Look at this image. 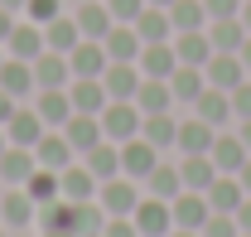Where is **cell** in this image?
I'll use <instances>...</instances> for the list:
<instances>
[{
  "label": "cell",
  "mask_w": 251,
  "mask_h": 237,
  "mask_svg": "<svg viewBox=\"0 0 251 237\" xmlns=\"http://www.w3.org/2000/svg\"><path fill=\"white\" fill-rule=\"evenodd\" d=\"M159 160H164V150H155L145 136H135V141H126V146H121V175H130L135 184H145V175L155 170Z\"/></svg>",
  "instance_id": "obj_8"
},
{
  "label": "cell",
  "mask_w": 251,
  "mask_h": 237,
  "mask_svg": "<svg viewBox=\"0 0 251 237\" xmlns=\"http://www.w3.org/2000/svg\"><path fill=\"white\" fill-rule=\"evenodd\" d=\"M242 25H247V34H251V0H242Z\"/></svg>",
  "instance_id": "obj_51"
},
{
  "label": "cell",
  "mask_w": 251,
  "mask_h": 237,
  "mask_svg": "<svg viewBox=\"0 0 251 237\" xmlns=\"http://www.w3.org/2000/svg\"><path fill=\"white\" fill-rule=\"evenodd\" d=\"M237 179H242V189H247V194H251V160H247V165H242V175H237Z\"/></svg>",
  "instance_id": "obj_50"
},
{
  "label": "cell",
  "mask_w": 251,
  "mask_h": 237,
  "mask_svg": "<svg viewBox=\"0 0 251 237\" xmlns=\"http://www.w3.org/2000/svg\"><path fill=\"white\" fill-rule=\"evenodd\" d=\"M174 160H179L184 189H193V194H208V184L218 179V165H213V155H174Z\"/></svg>",
  "instance_id": "obj_28"
},
{
  "label": "cell",
  "mask_w": 251,
  "mask_h": 237,
  "mask_svg": "<svg viewBox=\"0 0 251 237\" xmlns=\"http://www.w3.org/2000/svg\"><path fill=\"white\" fill-rule=\"evenodd\" d=\"M68 97H73V112H87V117H101V107L111 102L106 88H101V78H73Z\"/></svg>",
  "instance_id": "obj_24"
},
{
  "label": "cell",
  "mask_w": 251,
  "mask_h": 237,
  "mask_svg": "<svg viewBox=\"0 0 251 237\" xmlns=\"http://www.w3.org/2000/svg\"><path fill=\"white\" fill-rule=\"evenodd\" d=\"M130 223L140 228V237H169L174 233V208H169V199H140L135 204V213H130Z\"/></svg>",
  "instance_id": "obj_4"
},
{
  "label": "cell",
  "mask_w": 251,
  "mask_h": 237,
  "mask_svg": "<svg viewBox=\"0 0 251 237\" xmlns=\"http://www.w3.org/2000/svg\"><path fill=\"white\" fill-rule=\"evenodd\" d=\"M25 189H29V199L39 208L44 204H53V199H63V184H58V170H44V165H39V170H34L29 175V184H25Z\"/></svg>",
  "instance_id": "obj_38"
},
{
  "label": "cell",
  "mask_w": 251,
  "mask_h": 237,
  "mask_svg": "<svg viewBox=\"0 0 251 237\" xmlns=\"http://www.w3.org/2000/svg\"><path fill=\"white\" fill-rule=\"evenodd\" d=\"M193 117H203L208 126L227 131V126L237 121V112H232V92H222V88H203V97L193 102Z\"/></svg>",
  "instance_id": "obj_13"
},
{
  "label": "cell",
  "mask_w": 251,
  "mask_h": 237,
  "mask_svg": "<svg viewBox=\"0 0 251 237\" xmlns=\"http://www.w3.org/2000/svg\"><path fill=\"white\" fill-rule=\"evenodd\" d=\"M135 107L145 112V117H155V112H174V92L164 78H145L140 92H135Z\"/></svg>",
  "instance_id": "obj_35"
},
{
  "label": "cell",
  "mask_w": 251,
  "mask_h": 237,
  "mask_svg": "<svg viewBox=\"0 0 251 237\" xmlns=\"http://www.w3.org/2000/svg\"><path fill=\"white\" fill-rule=\"evenodd\" d=\"M15 107H20V102H15V97H10V92L0 88V126H5V121L15 117Z\"/></svg>",
  "instance_id": "obj_46"
},
{
  "label": "cell",
  "mask_w": 251,
  "mask_h": 237,
  "mask_svg": "<svg viewBox=\"0 0 251 237\" xmlns=\"http://www.w3.org/2000/svg\"><path fill=\"white\" fill-rule=\"evenodd\" d=\"M34 83H39V88H68V83H73L68 54H53V49H44V54L34 59Z\"/></svg>",
  "instance_id": "obj_27"
},
{
  "label": "cell",
  "mask_w": 251,
  "mask_h": 237,
  "mask_svg": "<svg viewBox=\"0 0 251 237\" xmlns=\"http://www.w3.org/2000/svg\"><path fill=\"white\" fill-rule=\"evenodd\" d=\"M34 160H39L44 170H58V175H63V170L77 160V150L68 146V136H63V131H44V141L34 146Z\"/></svg>",
  "instance_id": "obj_22"
},
{
  "label": "cell",
  "mask_w": 251,
  "mask_h": 237,
  "mask_svg": "<svg viewBox=\"0 0 251 237\" xmlns=\"http://www.w3.org/2000/svg\"><path fill=\"white\" fill-rule=\"evenodd\" d=\"M203 88H208V73H203V68H188V63H179V68L169 73V92H174V107L184 102L188 112H193V102L203 97Z\"/></svg>",
  "instance_id": "obj_19"
},
{
  "label": "cell",
  "mask_w": 251,
  "mask_h": 237,
  "mask_svg": "<svg viewBox=\"0 0 251 237\" xmlns=\"http://www.w3.org/2000/svg\"><path fill=\"white\" fill-rule=\"evenodd\" d=\"M140 199H145V189H140L130 175L101 179V189H97V204H101V213H106V218H130Z\"/></svg>",
  "instance_id": "obj_1"
},
{
  "label": "cell",
  "mask_w": 251,
  "mask_h": 237,
  "mask_svg": "<svg viewBox=\"0 0 251 237\" xmlns=\"http://www.w3.org/2000/svg\"><path fill=\"white\" fill-rule=\"evenodd\" d=\"M34 170H39L34 150H25V146H5V155H0V189H25Z\"/></svg>",
  "instance_id": "obj_9"
},
{
  "label": "cell",
  "mask_w": 251,
  "mask_h": 237,
  "mask_svg": "<svg viewBox=\"0 0 251 237\" xmlns=\"http://www.w3.org/2000/svg\"><path fill=\"white\" fill-rule=\"evenodd\" d=\"M203 10H208V20H232V15H242V0H203Z\"/></svg>",
  "instance_id": "obj_42"
},
{
  "label": "cell",
  "mask_w": 251,
  "mask_h": 237,
  "mask_svg": "<svg viewBox=\"0 0 251 237\" xmlns=\"http://www.w3.org/2000/svg\"><path fill=\"white\" fill-rule=\"evenodd\" d=\"M0 5H5V10H15V15L25 10V0H0Z\"/></svg>",
  "instance_id": "obj_53"
},
{
  "label": "cell",
  "mask_w": 251,
  "mask_h": 237,
  "mask_svg": "<svg viewBox=\"0 0 251 237\" xmlns=\"http://www.w3.org/2000/svg\"><path fill=\"white\" fill-rule=\"evenodd\" d=\"M237 54H242V68H247V73H251V34H247V44H242Z\"/></svg>",
  "instance_id": "obj_49"
},
{
  "label": "cell",
  "mask_w": 251,
  "mask_h": 237,
  "mask_svg": "<svg viewBox=\"0 0 251 237\" xmlns=\"http://www.w3.org/2000/svg\"><path fill=\"white\" fill-rule=\"evenodd\" d=\"M73 20H77L82 39H106V30L116 25V20H111V10H106V0H87V5H77V10H73Z\"/></svg>",
  "instance_id": "obj_31"
},
{
  "label": "cell",
  "mask_w": 251,
  "mask_h": 237,
  "mask_svg": "<svg viewBox=\"0 0 251 237\" xmlns=\"http://www.w3.org/2000/svg\"><path fill=\"white\" fill-rule=\"evenodd\" d=\"M34 112L44 117L49 131H63L68 117H73V97H68V88H39V92H34Z\"/></svg>",
  "instance_id": "obj_10"
},
{
  "label": "cell",
  "mask_w": 251,
  "mask_h": 237,
  "mask_svg": "<svg viewBox=\"0 0 251 237\" xmlns=\"http://www.w3.org/2000/svg\"><path fill=\"white\" fill-rule=\"evenodd\" d=\"M203 237H242V228H237V213H213V218L203 223Z\"/></svg>",
  "instance_id": "obj_40"
},
{
  "label": "cell",
  "mask_w": 251,
  "mask_h": 237,
  "mask_svg": "<svg viewBox=\"0 0 251 237\" xmlns=\"http://www.w3.org/2000/svg\"><path fill=\"white\" fill-rule=\"evenodd\" d=\"M237 228H242V233H251V194L242 199V208H237Z\"/></svg>",
  "instance_id": "obj_47"
},
{
  "label": "cell",
  "mask_w": 251,
  "mask_h": 237,
  "mask_svg": "<svg viewBox=\"0 0 251 237\" xmlns=\"http://www.w3.org/2000/svg\"><path fill=\"white\" fill-rule=\"evenodd\" d=\"M203 73H208V88H222V92L242 88L251 78L247 68H242V54H213V59L203 63Z\"/></svg>",
  "instance_id": "obj_11"
},
{
  "label": "cell",
  "mask_w": 251,
  "mask_h": 237,
  "mask_svg": "<svg viewBox=\"0 0 251 237\" xmlns=\"http://www.w3.org/2000/svg\"><path fill=\"white\" fill-rule=\"evenodd\" d=\"M5 59H10V54H5V44H0V68H5Z\"/></svg>",
  "instance_id": "obj_57"
},
{
  "label": "cell",
  "mask_w": 251,
  "mask_h": 237,
  "mask_svg": "<svg viewBox=\"0 0 251 237\" xmlns=\"http://www.w3.org/2000/svg\"><path fill=\"white\" fill-rule=\"evenodd\" d=\"M15 20H20V15H15V10H5V5H0V44H5V39H10V30H15Z\"/></svg>",
  "instance_id": "obj_45"
},
{
  "label": "cell",
  "mask_w": 251,
  "mask_h": 237,
  "mask_svg": "<svg viewBox=\"0 0 251 237\" xmlns=\"http://www.w3.org/2000/svg\"><path fill=\"white\" fill-rule=\"evenodd\" d=\"M135 34H140V44H169V39H174L169 10H159V5H145V10H140V20H135Z\"/></svg>",
  "instance_id": "obj_33"
},
{
  "label": "cell",
  "mask_w": 251,
  "mask_h": 237,
  "mask_svg": "<svg viewBox=\"0 0 251 237\" xmlns=\"http://www.w3.org/2000/svg\"><path fill=\"white\" fill-rule=\"evenodd\" d=\"M44 131H49V126H44V117L34 112V102H20V107H15V117L5 121V136H10V146H25V150L39 146V141H44Z\"/></svg>",
  "instance_id": "obj_5"
},
{
  "label": "cell",
  "mask_w": 251,
  "mask_h": 237,
  "mask_svg": "<svg viewBox=\"0 0 251 237\" xmlns=\"http://www.w3.org/2000/svg\"><path fill=\"white\" fill-rule=\"evenodd\" d=\"M63 136H68V146L77 150V160H82L92 146H101V141H106V136H101V121L87 117V112H73V117H68V126H63Z\"/></svg>",
  "instance_id": "obj_20"
},
{
  "label": "cell",
  "mask_w": 251,
  "mask_h": 237,
  "mask_svg": "<svg viewBox=\"0 0 251 237\" xmlns=\"http://www.w3.org/2000/svg\"><path fill=\"white\" fill-rule=\"evenodd\" d=\"M208 39H213V54H237V49L247 44L242 15H232V20H208Z\"/></svg>",
  "instance_id": "obj_32"
},
{
  "label": "cell",
  "mask_w": 251,
  "mask_h": 237,
  "mask_svg": "<svg viewBox=\"0 0 251 237\" xmlns=\"http://www.w3.org/2000/svg\"><path fill=\"white\" fill-rule=\"evenodd\" d=\"M237 136H242V146L251 150V117H247V121H237Z\"/></svg>",
  "instance_id": "obj_48"
},
{
  "label": "cell",
  "mask_w": 251,
  "mask_h": 237,
  "mask_svg": "<svg viewBox=\"0 0 251 237\" xmlns=\"http://www.w3.org/2000/svg\"><path fill=\"white\" fill-rule=\"evenodd\" d=\"M145 5H159V10H169V5H174V0H145Z\"/></svg>",
  "instance_id": "obj_54"
},
{
  "label": "cell",
  "mask_w": 251,
  "mask_h": 237,
  "mask_svg": "<svg viewBox=\"0 0 251 237\" xmlns=\"http://www.w3.org/2000/svg\"><path fill=\"white\" fill-rule=\"evenodd\" d=\"M140 83H145L140 63H106V73H101V88H106L111 102H135Z\"/></svg>",
  "instance_id": "obj_6"
},
{
  "label": "cell",
  "mask_w": 251,
  "mask_h": 237,
  "mask_svg": "<svg viewBox=\"0 0 251 237\" xmlns=\"http://www.w3.org/2000/svg\"><path fill=\"white\" fill-rule=\"evenodd\" d=\"M97 121H101V136H106V141L126 146V141H135V136H140V121H145V112H140L135 102H106Z\"/></svg>",
  "instance_id": "obj_2"
},
{
  "label": "cell",
  "mask_w": 251,
  "mask_h": 237,
  "mask_svg": "<svg viewBox=\"0 0 251 237\" xmlns=\"http://www.w3.org/2000/svg\"><path fill=\"white\" fill-rule=\"evenodd\" d=\"M169 237H203V233H193V228H174Z\"/></svg>",
  "instance_id": "obj_52"
},
{
  "label": "cell",
  "mask_w": 251,
  "mask_h": 237,
  "mask_svg": "<svg viewBox=\"0 0 251 237\" xmlns=\"http://www.w3.org/2000/svg\"><path fill=\"white\" fill-rule=\"evenodd\" d=\"M87 237H101V233H87Z\"/></svg>",
  "instance_id": "obj_59"
},
{
  "label": "cell",
  "mask_w": 251,
  "mask_h": 237,
  "mask_svg": "<svg viewBox=\"0 0 251 237\" xmlns=\"http://www.w3.org/2000/svg\"><path fill=\"white\" fill-rule=\"evenodd\" d=\"M5 146H10V136H5V126H0V155H5Z\"/></svg>",
  "instance_id": "obj_55"
},
{
  "label": "cell",
  "mask_w": 251,
  "mask_h": 237,
  "mask_svg": "<svg viewBox=\"0 0 251 237\" xmlns=\"http://www.w3.org/2000/svg\"><path fill=\"white\" fill-rule=\"evenodd\" d=\"M106 44L101 39H82L73 54H68V68H73V78H101L106 73Z\"/></svg>",
  "instance_id": "obj_17"
},
{
  "label": "cell",
  "mask_w": 251,
  "mask_h": 237,
  "mask_svg": "<svg viewBox=\"0 0 251 237\" xmlns=\"http://www.w3.org/2000/svg\"><path fill=\"white\" fill-rule=\"evenodd\" d=\"M140 136H145L155 150L174 155V146H179V117H174V112H155V117L140 121Z\"/></svg>",
  "instance_id": "obj_23"
},
{
  "label": "cell",
  "mask_w": 251,
  "mask_h": 237,
  "mask_svg": "<svg viewBox=\"0 0 251 237\" xmlns=\"http://www.w3.org/2000/svg\"><path fill=\"white\" fill-rule=\"evenodd\" d=\"M10 237H39V228H29V233H10Z\"/></svg>",
  "instance_id": "obj_56"
},
{
  "label": "cell",
  "mask_w": 251,
  "mask_h": 237,
  "mask_svg": "<svg viewBox=\"0 0 251 237\" xmlns=\"http://www.w3.org/2000/svg\"><path fill=\"white\" fill-rule=\"evenodd\" d=\"M169 25H174V34L208 30V10H203V0H174V5H169Z\"/></svg>",
  "instance_id": "obj_37"
},
{
  "label": "cell",
  "mask_w": 251,
  "mask_h": 237,
  "mask_svg": "<svg viewBox=\"0 0 251 237\" xmlns=\"http://www.w3.org/2000/svg\"><path fill=\"white\" fill-rule=\"evenodd\" d=\"M58 184H63V199H68V204H87V199H97V189H101V179H97L82 160H73L58 175Z\"/></svg>",
  "instance_id": "obj_15"
},
{
  "label": "cell",
  "mask_w": 251,
  "mask_h": 237,
  "mask_svg": "<svg viewBox=\"0 0 251 237\" xmlns=\"http://www.w3.org/2000/svg\"><path fill=\"white\" fill-rule=\"evenodd\" d=\"M0 228L10 233L39 228V204L29 199V189H0Z\"/></svg>",
  "instance_id": "obj_3"
},
{
  "label": "cell",
  "mask_w": 251,
  "mask_h": 237,
  "mask_svg": "<svg viewBox=\"0 0 251 237\" xmlns=\"http://www.w3.org/2000/svg\"><path fill=\"white\" fill-rule=\"evenodd\" d=\"M140 189H145L150 199H179V194H184V175H179V160H169V155H164L155 170L145 175V184H140Z\"/></svg>",
  "instance_id": "obj_16"
},
{
  "label": "cell",
  "mask_w": 251,
  "mask_h": 237,
  "mask_svg": "<svg viewBox=\"0 0 251 237\" xmlns=\"http://www.w3.org/2000/svg\"><path fill=\"white\" fill-rule=\"evenodd\" d=\"M0 88L10 92L15 102H34V92H39V83H34V63L5 59V68H0Z\"/></svg>",
  "instance_id": "obj_18"
},
{
  "label": "cell",
  "mask_w": 251,
  "mask_h": 237,
  "mask_svg": "<svg viewBox=\"0 0 251 237\" xmlns=\"http://www.w3.org/2000/svg\"><path fill=\"white\" fill-rule=\"evenodd\" d=\"M232 112H237V121L251 117V78L242 83V88H232Z\"/></svg>",
  "instance_id": "obj_43"
},
{
  "label": "cell",
  "mask_w": 251,
  "mask_h": 237,
  "mask_svg": "<svg viewBox=\"0 0 251 237\" xmlns=\"http://www.w3.org/2000/svg\"><path fill=\"white\" fill-rule=\"evenodd\" d=\"M20 15L34 20V25H49V20H58V15H63V0H25Z\"/></svg>",
  "instance_id": "obj_39"
},
{
  "label": "cell",
  "mask_w": 251,
  "mask_h": 237,
  "mask_svg": "<svg viewBox=\"0 0 251 237\" xmlns=\"http://www.w3.org/2000/svg\"><path fill=\"white\" fill-rule=\"evenodd\" d=\"M0 237H10V228H0Z\"/></svg>",
  "instance_id": "obj_58"
},
{
  "label": "cell",
  "mask_w": 251,
  "mask_h": 237,
  "mask_svg": "<svg viewBox=\"0 0 251 237\" xmlns=\"http://www.w3.org/2000/svg\"><path fill=\"white\" fill-rule=\"evenodd\" d=\"M106 10H111V20H116V25H135V20H140V10H145V0H106Z\"/></svg>",
  "instance_id": "obj_41"
},
{
  "label": "cell",
  "mask_w": 251,
  "mask_h": 237,
  "mask_svg": "<svg viewBox=\"0 0 251 237\" xmlns=\"http://www.w3.org/2000/svg\"><path fill=\"white\" fill-rule=\"evenodd\" d=\"M174 54H179V63H188V68H203V63L213 59V39H208V30L174 34Z\"/></svg>",
  "instance_id": "obj_30"
},
{
  "label": "cell",
  "mask_w": 251,
  "mask_h": 237,
  "mask_svg": "<svg viewBox=\"0 0 251 237\" xmlns=\"http://www.w3.org/2000/svg\"><path fill=\"white\" fill-rule=\"evenodd\" d=\"M213 165H218V175H242V165L251 160V150L242 146V136L237 131H218V141H213Z\"/></svg>",
  "instance_id": "obj_12"
},
{
  "label": "cell",
  "mask_w": 251,
  "mask_h": 237,
  "mask_svg": "<svg viewBox=\"0 0 251 237\" xmlns=\"http://www.w3.org/2000/svg\"><path fill=\"white\" fill-rule=\"evenodd\" d=\"M169 208H174V228H193V233H203V223L213 218L208 199H203V194H193V189H184L179 199H169Z\"/></svg>",
  "instance_id": "obj_21"
},
{
  "label": "cell",
  "mask_w": 251,
  "mask_h": 237,
  "mask_svg": "<svg viewBox=\"0 0 251 237\" xmlns=\"http://www.w3.org/2000/svg\"><path fill=\"white\" fill-rule=\"evenodd\" d=\"M101 237H140V228H135L130 218H106V228H101Z\"/></svg>",
  "instance_id": "obj_44"
},
{
  "label": "cell",
  "mask_w": 251,
  "mask_h": 237,
  "mask_svg": "<svg viewBox=\"0 0 251 237\" xmlns=\"http://www.w3.org/2000/svg\"><path fill=\"white\" fill-rule=\"evenodd\" d=\"M82 165H87L97 179H116L121 175V146H116V141H101V146H92L82 155Z\"/></svg>",
  "instance_id": "obj_36"
},
{
  "label": "cell",
  "mask_w": 251,
  "mask_h": 237,
  "mask_svg": "<svg viewBox=\"0 0 251 237\" xmlns=\"http://www.w3.org/2000/svg\"><path fill=\"white\" fill-rule=\"evenodd\" d=\"M242 237H251V233H242Z\"/></svg>",
  "instance_id": "obj_60"
},
{
  "label": "cell",
  "mask_w": 251,
  "mask_h": 237,
  "mask_svg": "<svg viewBox=\"0 0 251 237\" xmlns=\"http://www.w3.org/2000/svg\"><path fill=\"white\" fill-rule=\"evenodd\" d=\"M135 63H140V73H145V78H164V83H169V73L179 68V54H174V39H169V44H145Z\"/></svg>",
  "instance_id": "obj_29"
},
{
  "label": "cell",
  "mask_w": 251,
  "mask_h": 237,
  "mask_svg": "<svg viewBox=\"0 0 251 237\" xmlns=\"http://www.w3.org/2000/svg\"><path fill=\"white\" fill-rule=\"evenodd\" d=\"M101 44H106V59H111V63H135V59H140V49H145L140 34H135V25H111Z\"/></svg>",
  "instance_id": "obj_25"
},
{
  "label": "cell",
  "mask_w": 251,
  "mask_h": 237,
  "mask_svg": "<svg viewBox=\"0 0 251 237\" xmlns=\"http://www.w3.org/2000/svg\"><path fill=\"white\" fill-rule=\"evenodd\" d=\"M44 44H49L53 54H73V49L82 44V30H77V20H73L68 10H63L58 20H49V25H44Z\"/></svg>",
  "instance_id": "obj_34"
},
{
  "label": "cell",
  "mask_w": 251,
  "mask_h": 237,
  "mask_svg": "<svg viewBox=\"0 0 251 237\" xmlns=\"http://www.w3.org/2000/svg\"><path fill=\"white\" fill-rule=\"evenodd\" d=\"M213 141H218V126H208L203 117H184L179 121V146H174V155H208Z\"/></svg>",
  "instance_id": "obj_14"
},
{
  "label": "cell",
  "mask_w": 251,
  "mask_h": 237,
  "mask_svg": "<svg viewBox=\"0 0 251 237\" xmlns=\"http://www.w3.org/2000/svg\"><path fill=\"white\" fill-rule=\"evenodd\" d=\"M203 199H208L213 213H237L242 199H247V189H242V179H237V175H218L213 184H208V194H203Z\"/></svg>",
  "instance_id": "obj_26"
},
{
  "label": "cell",
  "mask_w": 251,
  "mask_h": 237,
  "mask_svg": "<svg viewBox=\"0 0 251 237\" xmlns=\"http://www.w3.org/2000/svg\"><path fill=\"white\" fill-rule=\"evenodd\" d=\"M49 44H44V25H34V20H15V30H10V39H5V54L10 59H25V63H34L39 54H44Z\"/></svg>",
  "instance_id": "obj_7"
}]
</instances>
